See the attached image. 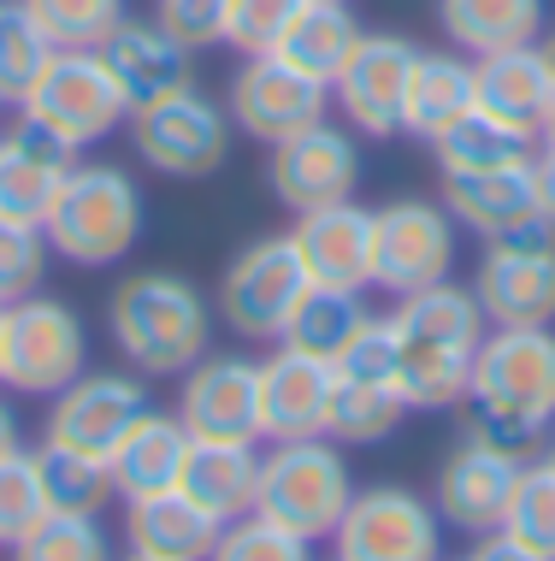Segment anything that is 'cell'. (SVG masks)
<instances>
[{
    "label": "cell",
    "mask_w": 555,
    "mask_h": 561,
    "mask_svg": "<svg viewBox=\"0 0 555 561\" xmlns=\"http://www.w3.org/2000/svg\"><path fill=\"white\" fill-rule=\"evenodd\" d=\"M555 426V331L550 325H490L473 355L467 432L497 449L527 455Z\"/></svg>",
    "instance_id": "6da1fadb"
},
{
    "label": "cell",
    "mask_w": 555,
    "mask_h": 561,
    "mask_svg": "<svg viewBox=\"0 0 555 561\" xmlns=\"http://www.w3.org/2000/svg\"><path fill=\"white\" fill-rule=\"evenodd\" d=\"M213 320L219 313L201 296V284H189L184 272H166V266L130 272L107 296L113 348L142 378H184L213 348Z\"/></svg>",
    "instance_id": "7a4b0ae2"
},
{
    "label": "cell",
    "mask_w": 555,
    "mask_h": 561,
    "mask_svg": "<svg viewBox=\"0 0 555 561\" xmlns=\"http://www.w3.org/2000/svg\"><path fill=\"white\" fill-rule=\"evenodd\" d=\"M142 190L125 165L113 160H89V165H71L66 184H59L48 219V249L59 261L83 266V272H101L113 261H125L130 249L142 242Z\"/></svg>",
    "instance_id": "3957f363"
},
{
    "label": "cell",
    "mask_w": 555,
    "mask_h": 561,
    "mask_svg": "<svg viewBox=\"0 0 555 561\" xmlns=\"http://www.w3.org/2000/svg\"><path fill=\"white\" fill-rule=\"evenodd\" d=\"M355 503V473L332 437H296L261 455V484H254V514L284 526V533L320 543L337 533V520Z\"/></svg>",
    "instance_id": "277c9868"
},
{
    "label": "cell",
    "mask_w": 555,
    "mask_h": 561,
    "mask_svg": "<svg viewBox=\"0 0 555 561\" xmlns=\"http://www.w3.org/2000/svg\"><path fill=\"white\" fill-rule=\"evenodd\" d=\"M89 373V331L59 296H24L0 308V385L19 397H59Z\"/></svg>",
    "instance_id": "5b68a950"
},
{
    "label": "cell",
    "mask_w": 555,
    "mask_h": 561,
    "mask_svg": "<svg viewBox=\"0 0 555 561\" xmlns=\"http://www.w3.org/2000/svg\"><path fill=\"white\" fill-rule=\"evenodd\" d=\"M231 107H219L201 89H172V95L130 107V148L148 172L172 184H201L231 160Z\"/></svg>",
    "instance_id": "8992f818"
},
{
    "label": "cell",
    "mask_w": 555,
    "mask_h": 561,
    "mask_svg": "<svg viewBox=\"0 0 555 561\" xmlns=\"http://www.w3.org/2000/svg\"><path fill=\"white\" fill-rule=\"evenodd\" d=\"M302 296H308V272H302V254H296L290 231H266L224 261L213 313L243 343H278Z\"/></svg>",
    "instance_id": "52a82bcc"
},
{
    "label": "cell",
    "mask_w": 555,
    "mask_h": 561,
    "mask_svg": "<svg viewBox=\"0 0 555 561\" xmlns=\"http://www.w3.org/2000/svg\"><path fill=\"white\" fill-rule=\"evenodd\" d=\"M461 254V225L443 202L402 195L372 214V290L414 296L426 284H443Z\"/></svg>",
    "instance_id": "ba28073f"
},
{
    "label": "cell",
    "mask_w": 555,
    "mask_h": 561,
    "mask_svg": "<svg viewBox=\"0 0 555 561\" xmlns=\"http://www.w3.org/2000/svg\"><path fill=\"white\" fill-rule=\"evenodd\" d=\"M19 107L36 113L42 125H54L71 148L107 142V136L130 118V101H125V89H118L113 66L101 59V48H59Z\"/></svg>",
    "instance_id": "9c48e42d"
},
{
    "label": "cell",
    "mask_w": 555,
    "mask_h": 561,
    "mask_svg": "<svg viewBox=\"0 0 555 561\" xmlns=\"http://www.w3.org/2000/svg\"><path fill=\"white\" fill-rule=\"evenodd\" d=\"M266 190L290 214L355 202V190H361V136L337 118H320V125L284 136V142L266 148Z\"/></svg>",
    "instance_id": "30bf717a"
},
{
    "label": "cell",
    "mask_w": 555,
    "mask_h": 561,
    "mask_svg": "<svg viewBox=\"0 0 555 561\" xmlns=\"http://www.w3.org/2000/svg\"><path fill=\"white\" fill-rule=\"evenodd\" d=\"M337 561H443V520L426 496L402 484L355 491L349 514L332 533Z\"/></svg>",
    "instance_id": "8fae6325"
},
{
    "label": "cell",
    "mask_w": 555,
    "mask_h": 561,
    "mask_svg": "<svg viewBox=\"0 0 555 561\" xmlns=\"http://www.w3.org/2000/svg\"><path fill=\"white\" fill-rule=\"evenodd\" d=\"M224 107H231V125L243 130L248 142L273 148L284 136L320 125V118L332 113V89L320 78H308L302 66H290L284 54H243Z\"/></svg>",
    "instance_id": "7c38bea8"
},
{
    "label": "cell",
    "mask_w": 555,
    "mask_h": 561,
    "mask_svg": "<svg viewBox=\"0 0 555 561\" xmlns=\"http://www.w3.org/2000/svg\"><path fill=\"white\" fill-rule=\"evenodd\" d=\"M414 54L419 48L408 36H396V30H361L355 54L343 59V71L332 83V101L349 118L355 136H372V142L402 136V95H408Z\"/></svg>",
    "instance_id": "4fadbf2b"
},
{
    "label": "cell",
    "mask_w": 555,
    "mask_h": 561,
    "mask_svg": "<svg viewBox=\"0 0 555 561\" xmlns=\"http://www.w3.org/2000/svg\"><path fill=\"white\" fill-rule=\"evenodd\" d=\"M520 467H527V455L497 449V444H485V437L461 432V444L443 455L438 479H431V508H438V520L455 526V533H467V538L497 533L502 514H508V496H514Z\"/></svg>",
    "instance_id": "5bb4252c"
},
{
    "label": "cell",
    "mask_w": 555,
    "mask_h": 561,
    "mask_svg": "<svg viewBox=\"0 0 555 561\" xmlns=\"http://www.w3.org/2000/svg\"><path fill=\"white\" fill-rule=\"evenodd\" d=\"M177 420L201 444H261V360L207 348L177 378Z\"/></svg>",
    "instance_id": "9a60e30c"
},
{
    "label": "cell",
    "mask_w": 555,
    "mask_h": 561,
    "mask_svg": "<svg viewBox=\"0 0 555 561\" xmlns=\"http://www.w3.org/2000/svg\"><path fill=\"white\" fill-rule=\"evenodd\" d=\"M473 296L490 325H555V231L485 242Z\"/></svg>",
    "instance_id": "2e32d148"
},
{
    "label": "cell",
    "mask_w": 555,
    "mask_h": 561,
    "mask_svg": "<svg viewBox=\"0 0 555 561\" xmlns=\"http://www.w3.org/2000/svg\"><path fill=\"white\" fill-rule=\"evenodd\" d=\"M443 207L455 225H467L478 242H514V237H544L555 225L537 207L532 184V154L490 165V172H449L443 178Z\"/></svg>",
    "instance_id": "e0dca14e"
},
{
    "label": "cell",
    "mask_w": 555,
    "mask_h": 561,
    "mask_svg": "<svg viewBox=\"0 0 555 561\" xmlns=\"http://www.w3.org/2000/svg\"><path fill=\"white\" fill-rule=\"evenodd\" d=\"M71 165H78V148L54 125H42L36 113L19 107L12 125L0 130V219L42 225Z\"/></svg>",
    "instance_id": "ac0fdd59"
},
{
    "label": "cell",
    "mask_w": 555,
    "mask_h": 561,
    "mask_svg": "<svg viewBox=\"0 0 555 561\" xmlns=\"http://www.w3.org/2000/svg\"><path fill=\"white\" fill-rule=\"evenodd\" d=\"M148 408L142 373H83L48 402V444L83 449V455H113L125 426Z\"/></svg>",
    "instance_id": "d6986e66"
},
{
    "label": "cell",
    "mask_w": 555,
    "mask_h": 561,
    "mask_svg": "<svg viewBox=\"0 0 555 561\" xmlns=\"http://www.w3.org/2000/svg\"><path fill=\"white\" fill-rule=\"evenodd\" d=\"M332 385H337L332 360H313V355H302V348L278 343L273 355L261 360V437L266 444L325 437Z\"/></svg>",
    "instance_id": "ffe728a7"
},
{
    "label": "cell",
    "mask_w": 555,
    "mask_h": 561,
    "mask_svg": "<svg viewBox=\"0 0 555 561\" xmlns=\"http://www.w3.org/2000/svg\"><path fill=\"white\" fill-rule=\"evenodd\" d=\"M290 242L302 254L308 284L320 290H372V207L361 202H332L296 214Z\"/></svg>",
    "instance_id": "44dd1931"
},
{
    "label": "cell",
    "mask_w": 555,
    "mask_h": 561,
    "mask_svg": "<svg viewBox=\"0 0 555 561\" xmlns=\"http://www.w3.org/2000/svg\"><path fill=\"white\" fill-rule=\"evenodd\" d=\"M473 107L490 113L497 125H508L514 136H527V142H537V130H544V118L555 107V83L544 71L537 42L473 59Z\"/></svg>",
    "instance_id": "7402d4cb"
},
{
    "label": "cell",
    "mask_w": 555,
    "mask_h": 561,
    "mask_svg": "<svg viewBox=\"0 0 555 561\" xmlns=\"http://www.w3.org/2000/svg\"><path fill=\"white\" fill-rule=\"evenodd\" d=\"M101 59L113 66V78L125 89L130 107H148V101L195 83V66H189L195 54L160 19H125L107 42H101Z\"/></svg>",
    "instance_id": "603a6c76"
},
{
    "label": "cell",
    "mask_w": 555,
    "mask_h": 561,
    "mask_svg": "<svg viewBox=\"0 0 555 561\" xmlns=\"http://www.w3.org/2000/svg\"><path fill=\"white\" fill-rule=\"evenodd\" d=\"M224 526L207 514L195 496L172 491H154V496H137L125 503V543L130 556H154V561H207L213 556Z\"/></svg>",
    "instance_id": "cb8c5ba5"
},
{
    "label": "cell",
    "mask_w": 555,
    "mask_h": 561,
    "mask_svg": "<svg viewBox=\"0 0 555 561\" xmlns=\"http://www.w3.org/2000/svg\"><path fill=\"white\" fill-rule=\"evenodd\" d=\"M184 455H189V432H184V420H177V414H154V408H142V414L125 426V437L113 444V455H107L118 496H125V503H137V496L172 491L177 473H184Z\"/></svg>",
    "instance_id": "d4e9b609"
},
{
    "label": "cell",
    "mask_w": 555,
    "mask_h": 561,
    "mask_svg": "<svg viewBox=\"0 0 555 561\" xmlns=\"http://www.w3.org/2000/svg\"><path fill=\"white\" fill-rule=\"evenodd\" d=\"M254 484H261V449L254 444H201V437H189L177 491L195 496L219 526L254 514Z\"/></svg>",
    "instance_id": "484cf974"
},
{
    "label": "cell",
    "mask_w": 555,
    "mask_h": 561,
    "mask_svg": "<svg viewBox=\"0 0 555 561\" xmlns=\"http://www.w3.org/2000/svg\"><path fill=\"white\" fill-rule=\"evenodd\" d=\"M467 107H473V59L461 48H419L408 71V95H402V136L431 142Z\"/></svg>",
    "instance_id": "4316f807"
},
{
    "label": "cell",
    "mask_w": 555,
    "mask_h": 561,
    "mask_svg": "<svg viewBox=\"0 0 555 561\" xmlns=\"http://www.w3.org/2000/svg\"><path fill=\"white\" fill-rule=\"evenodd\" d=\"M544 12L550 0H438V24L449 48H461L467 59L537 42L544 36Z\"/></svg>",
    "instance_id": "83f0119b"
},
{
    "label": "cell",
    "mask_w": 555,
    "mask_h": 561,
    "mask_svg": "<svg viewBox=\"0 0 555 561\" xmlns=\"http://www.w3.org/2000/svg\"><path fill=\"white\" fill-rule=\"evenodd\" d=\"M396 331L408 343H438V348H467V355H478V343H485V308H478V296H473V284H455V278H443V284H426V290H414V296H396Z\"/></svg>",
    "instance_id": "f1b7e54d"
},
{
    "label": "cell",
    "mask_w": 555,
    "mask_h": 561,
    "mask_svg": "<svg viewBox=\"0 0 555 561\" xmlns=\"http://www.w3.org/2000/svg\"><path fill=\"white\" fill-rule=\"evenodd\" d=\"M355 42H361V19L349 12V0H308V7L296 12V24L284 30L278 54L332 89L343 59L355 54Z\"/></svg>",
    "instance_id": "f546056e"
},
{
    "label": "cell",
    "mask_w": 555,
    "mask_h": 561,
    "mask_svg": "<svg viewBox=\"0 0 555 561\" xmlns=\"http://www.w3.org/2000/svg\"><path fill=\"white\" fill-rule=\"evenodd\" d=\"M367 313H372L367 290H320V284H308V296L296 301V313H290V325H284L278 343H290V348H302V355L337 367V355L349 348L355 331L367 325Z\"/></svg>",
    "instance_id": "4dcf8cb0"
},
{
    "label": "cell",
    "mask_w": 555,
    "mask_h": 561,
    "mask_svg": "<svg viewBox=\"0 0 555 561\" xmlns=\"http://www.w3.org/2000/svg\"><path fill=\"white\" fill-rule=\"evenodd\" d=\"M30 455H36L42 496H48L54 514H101L118 496L107 455H83V449L48 444V437H42V449H30Z\"/></svg>",
    "instance_id": "1f68e13d"
},
{
    "label": "cell",
    "mask_w": 555,
    "mask_h": 561,
    "mask_svg": "<svg viewBox=\"0 0 555 561\" xmlns=\"http://www.w3.org/2000/svg\"><path fill=\"white\" fill-rule=\"evenodd\" d=\"M473 385V355L467 348H438V343H408L402 337V373L396 390L408 402V414H438V408L467 402Z\"/></svg>",
    "instance_id": "d6a6232c"
},
{
    "label": "cell",
    "mask_w": 555,
    "mask_h": 561,
    "mask_svg": "<svg viewBox=\"0 0 555 561\" xmlns=\"http://www.w3.org/2000/svg\"><path fill=\"white\" fill-rule=\"evenodd\" d=\"M431 160H438V172H490V165H508V160H527L532 142L527 136H514L508 125H497L490 113L467 107L455 118V125H443L438 136H431Z\"/></svg>",
    "instance_id": "836d02e7"
},
{
    "label": "cell",
    "mask_w": 555,
    "mask_h": 561,
    "mask_svg": "<svg viewBox=\"0 0 555 561\" xmlns=\"http://www.w3.org/2000/svg\"><path fill=\"white\" fill-rule=\"evenodd\" d=\"M408 420V402L390 385H361V378H343L332 385V414H325V437L332 444H384V437L402 432Z\"/></svg>",
    "instance_id": "e575fe53"
},
{
    "label": "cell",
    "mask_w": 555,
    "mask_h": 561,
    "mask_svg": "<svg viewBox=\"0 0 555 561\" xmlns=\"http://www.w3.org/2000/svg\"><path fill=\"white\" fill-rule=\"evenodd\" d=\"M59 48L48 42V30L30 19L24 0H0V101L19 107V101L36 89V78L48 71V59Z\"/></svg>",
    "instance_id": "d590c367"
},
{
    "label": "cell",
    "mask_w": 555,
    "mask_h": 561,
    "mask_svg": "<svg viewBox=\"0 0 555 561\" xmlns=\"http://www.w3.org/2000/svg\"><path fill=\"white\" fill-rule=\"evenodd\" d=\"M12 561H113V538L101 514H42L30 533L12 543Z\"/></svg>",
    "instance_id": "8d00e7d4"
},
{
    "label": "cell",
    "mask_w": 555,
    "mask_h": 561,
    "mask_svg": "<svg viewBox=\"0 0 555 561\" xmlns=\"http://www.w3.org/2000/svg\"><path fill=\"white\" fill-rule=\"evenodd\" d=\"M54 48H101L130 19V0H24Z\"/></svg>",
    "instance_id": "74e56055"
},
{
    "label": "cell",
    "mask_w": 555,
    "mask_h": 561,
    "mask_svg": "<svg viewBox=\"0 0 555 561\" xmlns=\"http://www.w3.org/2000/svg\"><path fill=\"white\" fill-rule=\"evenodd\" d=\"M502 533L532 543L537 556L555 561V467L550 461H527L514 479V496H508Z\"/></svg>",
    "instance_id": "f35d334b"
},
{
    "label": "cell",
    "mask_w": 555,
    "mask_h": 561,
    "mask_svg": "<svg viewBox=\"0 0 555 561\" xmlns=\"http://www.w3.org/2000/svg\"><path fill=\"white\" fill-rule=\"evenodd\" d=\"M48 231L42 225H19V219H0V308L36 296L48 284Z\"/></svg>",
    "instance_id": "ab89813d"
},
{
    "label": "cell",
    "mask_w": 555,
    "mask_h": 561,
    "mask_svg": "<svg viewBox=\"0 0 555 561\" xmlns=\"http://www.w3.org/2000/svg\"><path fill=\"white\" fill-rule=\"evenodd\" d=\"M42 514H48V496H42L36 455H30V449L0 455V550H12V543H19Z\"/></svg>",
    "instance_id": "60d3db41"
},
{
    "label": "cell",
    "mask_w": 555,
    "mask_h": 561,
    "mask_svg": "<svg viewBox=\"0 0 555 561\" xmlns=\"http://www.w3.org/2000/svg\"><path fill=\"white\" fill-rule=\"evenodd\" d=\"M337 373L361 378V385H390L396 390V373H402V331H396V320H390V313H367V325L355 331L349 348L337 355Z\"/></svg>",
    "instance_id": "b9f144b4"
},
{
    "label": "cell",
    "mask_w": 555,
    "mask_h": 561,
    "mask_svg": "<svg viewBox=\"0 0 555 561\" xmlns=\"http://www.w3.org/2000/svg\"><path fill=\"white\" fill-rule=\"evenodd\" d=\"M207 561H313V543L284 533L273 520H261V514H243V520H231L219 533Z\"/></svg>",
    "instance_id": "7bdbcfd3"
},
{
    "label": "cell",
    "mask_w": 555,
    "mask_h": 561,
    "mask_svg": "<svg viewBox=\"0 0 555 561\" xmlns=\"http://www.w3.org/2000/svg\"><path fill=\"white\" fill-rule=\"evenodd\" d=\"M308 0H231L224 12V48L236 54H278L284 30L296 24Z\"/></svg>",
    "instance_id": "ee69618b"
},
{
    "label": "cell",
    "mask_w": 555,
    "mask_h": 561,
    "mask_svg": "<svg viewBox=\"0 0 555 561\" xmlns=\"http://www.w3.org/2000/svg\"><path fill=\"white\" fill-rule=\"evenodd\" d=\"M224 12H231V0H160L154 19L166 24L189 54H201V48H224Z\"/></svg>",
    "instance_id": "f6af8a7d"
},
{
    "label": "cell",
    "mask_w": 555,
    "mask_h": 561,
    "mask_svg": "<svg viewBox=\"0 0 555 561\" xmlns=\"http://www.w3.org/2000/svg\"><path fill=\"white\" fill-rule=\"evenodd\" d=\"M467 561H550V556H537L532 550V543H520V538H508L502 533V526H497V533H485V538H478L473 543V556Z\"/></svg>",
    "instance_id": "bcb514c9"
},
{
    "label": "cell",
    "mask_w": 555,
    "mask_h": 561,
    "mask_svg": "<svg viewBox=\"0 0 555 561\" xmlns=\"http://www.w3.org/2000/svg\"><path fill=\"white\" fill-rule=\"evenodd\" d=\"M532 184H537V207H544V219L555 225V148L532 160Z\"/></svg>",
    "instance_id": "7dc6e473"
},
{
    "label": "cell",
    "mask_w": 555,
    "mask_h": 561,
    "mask_svg": "<svg viewBox=\"0 0 555 561\" xmlns=\"http://www.w3.org/2000/svg\"><path fill=\"white\" fill-rule=\"evenodd\" d=\"M12 449H19V414L0 402V455H12Z\"/></svg>",
    "instance_id": "c3c4849f"
},
{
    "label": "cell",
    "mask_w": 555,
    "mask_h": 561,
    "mask_svg": "<svg viewBox=\"0 0 555 561\" xmlns=\"http://www.w3.org/2000/svg\"><path fill=\"white\" fill-rule=\"evenodd\" d=\"M537 54H544V71H550V83H555V36L537 42Z\"/></svg>",
    "instance_id": "681fc988"
},
{
    "label": "cell",
    "mask_w": 555,
    "mask_h": 561,
    "mask_svg": "<svg viewBox=\"0 0 555 561\" xmlns=\"http://www.w3.org/2000/svg\"><path fill=\"white\" fill-rule=\"evenodd\" d=\"M537 142H544V148H555V107H550V118H544V130H537Z\"/></svg>",
    "instance_id": "f907efd6"
},
{
    "label": "cell",
    "mask_w": 555,
    "mask_h": 561,
    "mask_svg": "<svg viewBox=\"0 0 555 561\" xmlns=\"http://www.w3.org/2000/svg\"><path fill=\"white\" fill-rule=\"evenodd\" d=\"M544 461L555 467V426H550V437H544Z\"/></svg>",
    "instance_id": "816d5d0a"
},
{
    "label": "cell",
    "mask_w": 555,
    "mask_h": 561,
    "mask_svg": "<svg viewBox=\"0 0 555 561\" xmlns=\"http://www.w3.org/2000/svg\"><path fill=\"white\" fill-rule=\"evenodd\" d=\"M125 561H154V556H125Z\"/></svg>",
    "instance_id": "f5cc1de1"
},
{
    "label": "cell",
    "mask_w": 555,
    "mask_h": 561,
    "mask_svg": "<svg viewBox=\"0 0 555 561\" xmlns=\"http://www.w3.org/2000/svg\"><path fill=\"white\" fill-rule=\"evenodd\" d=\"M0 107H7V101H0Z\"/></svg>",
    "instance_id": "db71d44e"
}]
</instances>
